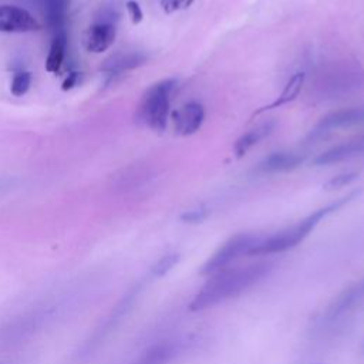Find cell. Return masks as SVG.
<instances>
[{
  "instance_id": "obj_8",
  "label": "cell",
  "mask_w": 364,
  "mask_h": 364,
  "mask_svg": "<svg viewBox=\"0 0 364 364\" xmlns=\"http://www.w3.org/2000/svg\"><path fill=\"white\" fill-rule=\"evenodd\" d=\"M40 28V23L26 9L13 4L0 6V31L30 33L37 31Z\"/></svg>"
},
{
  "instance_id": "obj_23",
  "label": "cell",
  "mask_w": 364,
  "mask_h": 364,
  "mask_svg": "<svg viewBox=\"0 0 364 364\" xmlns=\"http://www.w3.org/2000/svg\"><path fill=\"white\" fill-rule=\"evenodd\" d=\"M208 210L206 209H192V210H188L185 213L181 215V219L186 223H199L202 220H205L208 218Z\"/></svg>"
},
{
  "instance_id": "obj_13",
  "label": "cell",
  "mask_w": 364,
  "mask_h": 364,
  "mask_svg": "<svg viewBox=\"0 0 364 364\" xmlns=\"http://www.w3.org/2000/svg\"><path fill=\"white\" fill-rule=\"evenodd\" d=\"M304 80H306V74L304 73L293 74L289 78V81L286 82V85H284L283 91L280 92V95L273 102H270V104L262 107L260 109L255 111V115H259V114H262L264 111H269V109H273V108H280V107L294 101L297 98V95L300 94L303 85H304Z\"/></svg>"
},
{
  "instance_id": "obj_11",
  "label": "cell",
  "mask_w": 364,
  "mask_h": 364,
  "mask_svg": "<svg viewBox=\"0 0 364 364\" xmlns=\"http://www.w3.org/2000/svg\"><path fill=\"white\" fill-rule=\"evenodd\" d=\"M306 154L299 151H279L267 155L256 168L260 173H277L293 171L306 161Z\"/></svg>"
},
{
  "instance_id": "obj_10",
  "label": "cell",
  "mask_w": 364,
  "mask_h": 364,
  "mask_svg": "<svg viewBox=\"0 0 364 364\" xmlns=\"http://www.w3.org/2000/svg\"><path fill=\"white\" fill-rule=\"evenodd\" d=\"M115 37L117 28L112 21H98L85 30L82 44L88 53L100 54L114 44Z\"/></svg>"
},
{
  "instance_id": "obj_2",
  "label": "cell",
  "mask_w": 364,
  "mask_h": 364,
  "mask_svg": "<svg viewBox=\"0 0 364 364\" xmlns=\"http://www.w3.org/2000/svg\"><path fill=\"white\" fill-rule=\"evenodd\" d=\"M358 193L360 192H357V191L351 192L347 196H343V198L337 199L336 202L328 203V205L314 210L313 213L306 216L303 220H300L299 223H296L290 228H286L280 232H276V233L264 236V237L259 236L256 243L249 250V256H264V255L282 253V252L296 247L299 243H301L309 236V233L321 222V219H324L330 213H333V212L341 209L343 206H346L347 203H350L355 196H358Z\"/></svg>"
},
{
  "instance_id": "obj_25",
  "label": "cell",
  "mask_w": 364,
  "mask_h": 364,
  "mask_svg": "<svg viewBox=\"0 0 364 364\" xmlns=\"http://www.w3.org/2000/svg\"><path fill=\"white\" fill-rule=\"evenodd\" d=\"M78 78H80V73H78V71H71V73L65 77V80L63 81L61 90H63V91H68V90H71L74 85H77Z\"/></svg>"
},
{
  "instance_id": "obj_16",
  "label": "cell",
  "mask_w": 364,
  "mask_h": 364,
  "mask_svg": "<svg viewBox=\"0 0 364 364\" xmlns=\"http://www.w3.org/2000/svg\"><path fill=\"white\" fill-rule=\"evenodd\" d=\"M146 57L142 53H124L117 54L105 61L104 70L108 73H122L136 68L145 63Z\"/></svg>"
},
{
  "instance_id": "obj_15",
  "label": "cell",
  "mask_w": 364,
  "mask_h": 364,
  "mask_svg": "<svg viewBox=\"0 0 364 364\" xmlns=\"http://www.w3.org/2000/svg\"><path fill=\"white\" fill-rule=\"evenodd\" d=\"M65 48H67V33L61 31L54 34L50 50H48V55L46 60V70L48 73H57L61 68L64 55H65Z\"/></svg>"
},
{
  "instance_id": "obj_18",
  "label": "cell",
  "mask_w": 364,
  "mask_h": 364,
  "mask_svg": "<svg viewBox=\"0 0 364 364\" xmlns=\"http://www.w3.org/2000/svg\"><path fill=\"white\" fill-rule=\"evenodd\" d=\"M175 354V346L171 343H161L151 347L135 364H166Z\"/></svg>"
},
{
  "instance_id": "obj_6",
  "label": "cell",
  "mask_w": 364,
  "mask_h": 364,
  "mask_svg": "<svg viewBox=\"0 0 364 364\" xmlns=\"http://www.w3.org/2000/svg\"><path fill=\"white\" fill-rule=\"evenodd\" d=\"M364 122V105L358 107H350L333 111L327 115H324L320 122L311 129L309 138L311 139H321L327 134H330L334 129L353 127Z\"/></svg>"
},
{
  "instance_id": "obj_7",
  "label": "cell",
  "mask_w": 364,
  "mask_h": 364,
  "mask_svg": "<svg viewBox=\"0 0 364 364\" xmlns=\"http://www.w3.org/2000/svg\"><path fill=\"white\" fill-rule=\"evenodd\" d=\"M361 303H364V279L346 287L337 297H334L323 313V321L333 323L357 309Z\"/></svg>"
},
{
  "instance_id": "obj_12",
  "label": "cell",
  "mask_w": 364,
  "mask_h": 364,
  "mask_svg": "<svg viewBox=\"0 0 364 364\" xmlns=\"http://www.w3.org/2000/svg\"><path fill=\"white\" fill-rule=\"evenodd\" d=\"M361 154H364V134L355 139L338 144V145L327 149L326 152L317 155L313 159V164L317 166L331 165V164H337V162L350 159V158H353L355 155H361Z\"/></svg>"
},
{
  "instance_id": "obj_3",
  "label": "cell",
  "mask_w": 364,
  "mask_h": 364,
  "mask_svg": "<svg viewBox=\"0 0 364 364\" xmlns=\"http://www.w3.org/2000/svg\"><path fill=\"white\" fill-rule=\"evenodd\" d=\"M176 87L175 78H166L152 84L142 95L138 107L139 119L154 131H164L168 121L171 95Z\"/></svg>"
},
{
  "instance_id": "obj_22",
  "label": "cell",
  "mask_w": 364,
  "mask_h": 364,
  "mask_svg": "<svg viewBox=\"0 0 364 364\" xmlns=\"http://www.w3.org/2000/svg\"><path fill=\"white\" fill-rule=\"evenodd\" d=\"M195 0H161V7L166 14H172L175 11L191 7Z\"/></svg>"
},
{
  "instance_id": "obj_21",
  "label": "cell",
  "mask_w": 364,
  "mask_h": 364,
  "mask_svg": "<svg viewBox=\"0 0 364 364\" xmlns=\"http://www.w3.org/2000/svg\"><path fill=\"white\" fill-rule=\"evenodd\" d=\"M357 176H358L357 172H346V173L336 175V176L330 178V179L324 183V189H326V191L340 189V188H343V186L350 185L354 179H357Z\"/></svg>"
},
{
  "instance_id": "obj_14",
  "label": "cell",
  "mask_w": 364,
  "mask_h": 364,
  "mask_svg": "<svg viewBox=\"0 0 364 364\" xmlns=\"http://www.w3.org/2000/svg\"><path fill=\"white\" fill-rule=\"evenodd\" d=\"M273 129H274V122L267 121V122H263V124L257 125L256 128L247 131L246 134H243L235 144L236 156L242 158L243 155H246L255 145H257L262 139L269 136Z\"/></svg>"
},
{
  "instance_id": "obj_24",
  "label": "cell",
  "mask_w": 364,
  "mask_h": 364,
  "mask_svg": "<svg viewBox=\"0 0 364 364\" xmlns=\"http://www.w3.org/2000/svg\"><path fill=\"white\" fill-rule=\"evenodd\" d=\"M125 7H127L128 14H129V17H131V20H132L134 24H138V23L142 21L144 13H142V10H141V6H139L135 0H128L127 4H125Z\"/></svg>"
},
{
  "instance_id": "obj_5",
  "label": "cell",
  "mask_w": 364,
  "mask_h": 364,
  "mask_svg": "<svg viewBox=\"0 0 364 364\" xmlns=\"http://www.w3.org/2000/svg\"><path fill=\"white\" fill-rule=\"evenodd\" d=\"M259 236L252 233H239L228 239L202 266L200 273L213 274L226 269L232 262L240 256L249 255V250L256 243Z\"/></svg>"
},
{
  "instance_id": "obj_1",
  "label": "cell",
  "mask_w": 364,
  "mask_h": 364,
  "mask_svg": "<svg viewBox=\"0 0 364 364\" xmlns=\"http://www.w3.org/2000/svg\"><path fill=\"white\" fill-rule=\"evenodd\" d=\"M270 263L260 262L242 267H226L220 272L213 273L212 277L191 300L189 310L202 311L239 296L240 293L260 282L270 272Z\"/></svg>"
},
{
  "instance_id": "obj_17",
  "label": "cell",
  "mask_w": 364,
  "mask_h": 364,
  "mask_svg": "<svg viewBox=\"0 0 364 364\" xmlns=\"http://www.w3.org/2000/svg\"><path fill=\"white\" fill-rule=\"evenodd\" d=\"M65 16H67V0H47L46 18L47 26L53 34L65 31Z\"/></svg>"
},
{
  "instance_id": "obj_9",
  "label": "cell",
  "mask_w": 364,
  "mask_h": 364,
  "mask_svg": "<svg viewBox=\"0 0 364 364\" xmlns=\"http://www.w3.org/2000/svg\"><path fill=\"white\" fill-rule=\"evenodd\" d=\"M175 132L182 136L195 134L203 124L205 109L202 104L191 101L172 112Z\"/></svg>"
},
{
  "instance_id": "obj_19",
  "label": "cell",
  "mask_w": 364,
  "mask_h": 364,
  "mask_svg": "<svg viewBox=\"0 0 364 364\" xmlns=\"http://www.w3.org/2000/svg\"><path fill=\"white\" fill-rule=\"evenodd\" d=\"M31 73L30 71H18L14 74L13 80H11V85H10V91L14 97H21L24 95L30 85H31Z\"/></svg>"
},
{
  "instance_id": "obj_4",
  "label": "cell",
  "mask_w": 364,
  "mask_h": 364,
  "mask_svg": "<svg viewBox=\"0 0 364 364\" xmlns=\"http://www.w3.org/2000/svg\"><path fill=\"white\" fill-rule=\"evenodd\" d=\"M316 91L321 98H340L364 90V70L353 65H336L323 70L316 78Z\"/></svg>"
},
{
  "instance_id": "obj_20",
  "label": "cell",
  "mask_w": 364,
  "mask_h": 364,
  "mask_svg": "<svg viewBox=\"0 0 364 364\" xmlns=\"http://www.w3.org/2000/svg\"><path fill=\"white\" fill-rule=\"evenodd\" d=\"M179 262V255L178 253H169L162 256L159 260L155 262V264L151 269V273L156 277L165 276L176 263Z\"/></svg>"
}]
</instances>
